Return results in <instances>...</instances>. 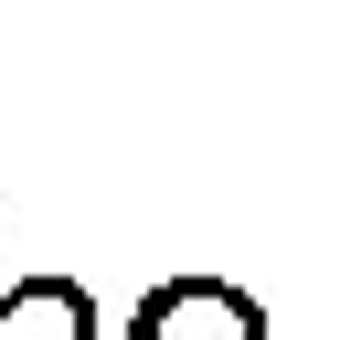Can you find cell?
<instances>
[{
    "label": "cell",
    "mask_w": 351,
    "mask_h": 340,
    "mask_svg": "<svg viewBox=\"0 0 351 340\" xmlns=\"http://www.w3.org/2000/svg\"><path fill=\"white\" fill-rule=\"evenodd\" d=\"M128 340H266V308L245 287H213V276H171L138 298Z\"/></svg>",
    "instance_id": "cell-1"
},
{
    "label": "cell",
    "mask_w": 351,
    "mask_h": 340,
    "mask_svg": "<svg viewBox=\"0 0 351 340\" xmlns=\"http://www.w3.org/2000/svg\"><path fill=\"white\" fill-rule=\"evenodd\" d=\"M0 340H96V308L86 287H64V276H0Z\"/></svg>",
    "instance_id": "cell-2"
}]
</instances>
